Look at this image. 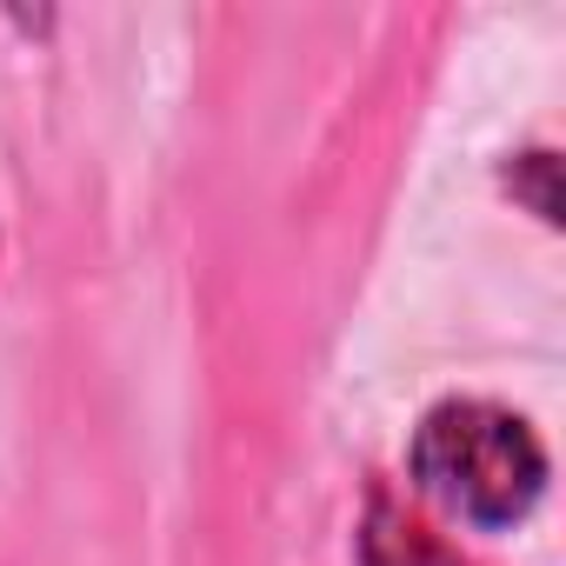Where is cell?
Here are the masks:
<instances>
[{"mask_svg":"<svg viewBox=\"0 0 566 566\" xmlns=\"http://www.w3.org/2000/svg\"><path fill=\"white\" fill-rule=\"evenodd\" d=\"M413 480L473 526H506L539 500L546 453L533 427L493 400H447L413 440Z\"/></svg>","mask_w":566,"mask_h":566,"instance_id":"cell-1","label":"cell"}]
</instances>
